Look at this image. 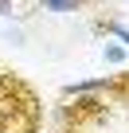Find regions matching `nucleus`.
Here are the masks:
<instances>
[{
	"instance_id": "423d86ee",
	"label": "nucleus",
	"mask_w": 129,
	"mask_h": 133,
	"mask_svg": "<svg viewBox=\"0 0 129 133\" xmlns=\"http://www.w3.org/2000/svg\"><path fill=\"white\" fill-rule=\"evenodd\" d=\"M0 16H12V0H0Z\"/></svg>"
},
{
	"instance_id": "f03ea898",
	"label": "nucleus",
	"mask_w": 129,
	"mask_h": 133,
	"mask_svg": "<svg viewBox=\"0 0 129 133\" xmlns=\"http://www.w3.org/2000/svg\"><path fill=\"white\" fill-rule=\"evenodd\" d=\"M94 31H102V35H117V39H121V47L129 51V28H125L121 20H98V24H94Z\"/></svg>"
},
{
	"instance_id": "7ed1b4c3",
	"label": "nucleus",
	"mask_w": 129,
	"mask_h": 133,
	"mask_svg": "<svg viewBox=\"0 0 129 133\" xmlns=\"http://www.w3.org/2000/svg\"><path fill=\"white\" fill-rule=\"evenodd\" d=\"M110 94H113L117 102H125V106H129V71H125V75H117V78L110 82Z\"/></svg>"
},
{
	"instance_id": "20e7f679",
	"label": "nucleus",
	"mask_w": 129,
	"mask_h": 133,
	"mask_svg": "<svg viewBox=\"0 0 129 133\" xmlns=\"http://www.w3.org/2000/svg\"><path fill=\"white\" fill-rule=\"evenodd\" d=\"M39 4H43L47 12H74V8L86 4V0H39Z\"/></svg>"
},
{
	"instance_id": "f257e3e1",
	"label": "nucleus",
	"mask_w": 129,
	"mask_h": 133,
	"mask_svg": "<svg viewBox=\"0 0 129 133\" xmlns=\"http://www.w3.org/2000/svg\"><path fill=\"white\" fill-rule=\"evenodd\" d=\"M43 106L39 94L12 71H0V133H39Z\"/></svg>"
},
{
	"instance_id": "39448f33",
	"label": "nucleus",
	"mask_w": 129,
	"mask_h": 133,
	"mask_svg": "<svg viewBox=\"0 0 129 133\" xmlns=\"http://www.w3.org/2000/svg\"><path fill=\"white\" fill-rule=\"evenodd\" d=\"M125 59V47H117V43H106V63H121Z\"/></svg>"
}]
</instances>
